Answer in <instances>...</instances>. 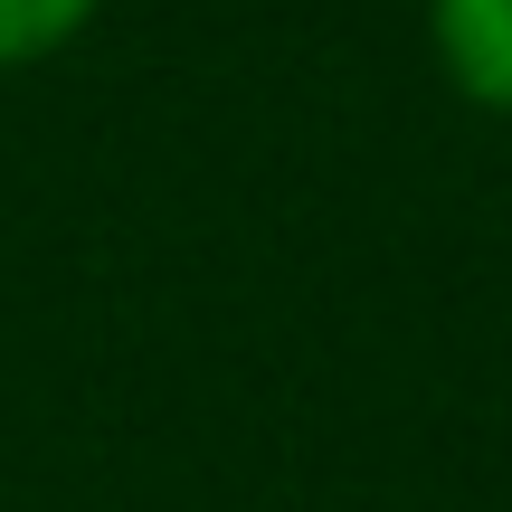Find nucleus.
Masks as SVG:
<instances>
[{"label":"nucleus","mask_w":512,"mask_h":512,"mask_svg":"<svg viewBox=\"0 0 512 512\" xmlns=\"http://www.w3.org/2000/svg\"><path fill=\"white\" fill-rule=\"evenodd\" d=\"M427 57L475 114L512 124V0H427Z\"/></svg>","instance_id":"nucleus-1"},{"label":"nucleus","mask_w":512,"mask_h":512,"mask_svg":"<svg viewBox=\"0 0 512 512\" xmlns=\"http://www.w3.org/2000/svg\"><path fill=\"white\" fill-rule=\"evenodd\" d=\"M95 19H105V0H0V76H29L48 57H67Z\"/></svg>","instance_id":"nucleus-2"}]
</instances>
